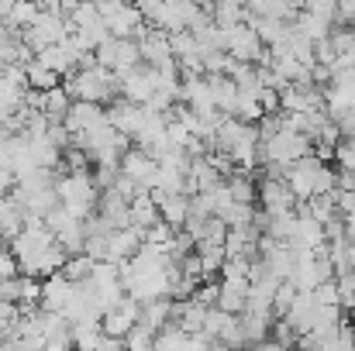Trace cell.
Returning a JSON list of instances; mask_svg holds the SVG:
<instances>
[{"instance_id": "cell-1", "label": "cell", "mask_w": 355, "mask_h": 351, "mask_svg": "<svg viewBox=\"0 0 355 351\" xmlns=\"http://www.w3.org/2000/svg\"><path fill=\"white\" fill-rule=\"evenodd\" d=\"M62 90L69 93L73 104H97V107H111L118 100V76L90 66V69H76L73 76L62 80Z\"/></svg>"}, {"instance_id": "cell-2", "label": "cell", "mask_w": 355, "mask_h": 351, "mask_svg": "<svg viewBox=\"0 0 355 351\" xmlns=\"http://www.w3.org/2000/svg\"><path fill=\"white\" fill-rule=\"evenodd\" d=\"M55 200H59V207H62L73 221L83 224V221H90V217L97 214L101 193H97L90 172H59V176H55Z\"/></svg>"}, {"instance_id": "cell-3", "label": "cell", "mask_w": 355, "mask_h": 351, "mask_svg": "<svg viewBox=\"0 0 355 351\" xmlns=\"http://www.w3.org/2000/svg\"><path fill=\"white\" fill-rule=\"evenodd\" d=\"M97 14L107 28V38H118V42H135L141 31H145V21L138 14L135 3H118V0H101L97 3Z\"/></svg>"}, {"instance_id": "cell-4", "label": "cell", "mask_w": 355, "mask_h": 351, "mask_svg": "<svg viewBox=\"0 0 355 351\" xmlns=\"http://www.w3.org/2000/svg\"><path fill=\"white\" fill-rule=\"evenodd\" d=\"M118 172L138 190V193H152L155 190V176H159V162L152 155H145L141 148H128L118 162Z\"/></svg>"}, {"instance_id": "cell-5", "label": "cell", "mask_w": 355, "mask_h": 351, "mask_svg": "<svg viewBox=\"0 0 355 351\" xmlns=\"http://www.w3.org/2000/svg\"><path fill=\"white\" fill-rule=\"evenodd\" d=\"M155 90H159V76L148 66H138V69L118 76V100H124V104L148 107V100L155 97Z\"/></svg>"}, {"instance_id": "cell-6", "label": "cell", "mask_w": 355, "mask_h": 351, "mask_svg": "<svg viewBox=\"0 0 355 351\" xmlns=\"http://www.w3.org/2000/svg\"><path fill=\"white\" fill-rule=\"evenodd\" d=\"M138 317H141V307L135 303V300H121L114 303L111 310H104L101 314V334L104 338H111V341H124L128 338V331H135L138 327Z\"/></svg>"}, {"instance_id": "cell-7", "label": "cell", "mask_w": 355, "mask_h": 351, "mask_svg": "<svg viewBox=\"0 0 355 351\" xmlns=\"http://www.w3.org/2000/svg\"><path fill=\"white\" fill-rule=\"evenodd\" d=\"M255 190H259V197H255V207H259L266 217L297 210V200L290 197V190H286V183H283V179L262 176V179H255Z\"/></svg>"}, {"instance_id": "cell-8", "label": "cell", "mask_w": 355, "mask_h": 351, "mask_svg": "<svg viewBox=\"0 0 355 351\" xmlns=\"http://www.w3.org/2000/svg\"><path fill=\"white\" fill-rule=\"evenodd\" d=\"M135 42H138V52H141V66H148V69H162V66H169V62H173L169 35H166V31H159V28H148V24H145V31H141Z\"/></svg>"}, {"instance_id": "cell-9", "label": "cell", "mask_w": 355, "mask_h": 351, "mask_svg": "<svg viewBox=\"0 0 355 351\" xmlns=\"http://www.w3.org/2000/svg\"><path fill=\"white\" fill-rule=\"evenodd\" d=\"M45 69H52L59 80H66V76H73L76 69H80V52H76V45L66 38V42H59V45H49V48H42L38 55H35Z\"/></svg>"}, {"instance_id": "cell-10", "label": "cell", "mask_w": 355, "mask_h": 351, "mask_svg": "<svg viewBox=\"0 0 355 351\" xmlns=\"http://www.w3.org/2000/svg\"><path fill=\"white\" fill-rule=\"evenodd\" d=\"M73 282L62 276V272H55V276H49V279H42V296H38V310H45V314H59L62 317V310H66V303H69V296H73Z\"/></svg>"}, {"instance_id": "cell-11", "label": "cell", "mask_w": 355, "mask_h": 351, "mask_svg": "<svg viewBox=\"0 0 355 351\" xmlns=\"http://www.w3.org/2000/svg\"><path fill=\"white\" fill-rule=\"evenodd\" d=\"M107 124H111L118 134H124L128 141H135L138 131H141V124H145V107H135V104L114 100V104L107 107Z\"/></svg>"}, {"instance_id": "cell-12", "label": "cell", "mask_w": 355, "mask_h": 351, "mask_svg": "<svg viewBox=\"0 0 355 351\" xmlns=\"http://www.w3.org/2000/svg\"><path fill=\"white\" fill-rule=\"evenodd\" d=\"M141 241H145V237H141L138 228L111 231L107 234V255H104V262H111V265H124V262H131V258L138 255Z\"/></svg>"}, {"instance_id": "cell-13", "label": "cell", "mask_w": 355, "mask_h": 351, "mask_svg": "<svg viewBox=\"0 0 355 351\" xmlns=\"http://www.w3.org/2000/svg\"><path fill=\"white\" fill-rule=\"evenodd\" d=\"M104 120H107V107H97V104H73L69 114H66V120H62V127L76 138V134H87V131L101 127Z\"/></svg>"}, {"instance_id": "cell-14", "label": "cell", "mask_w": 355, "mask_h": 351, "mask_svg": "<svg viewBox=\"0 0 355 351\" xmlns=\"http://www.w3.org/2000/svg\"><path fill=\"white\" fill-rule=\"evenodd\" d=\"M155 207H159V221L169 224L173 231H183V224L190 221V197L176 193V197H162V193H152Z\"/></svg>"}, {"instance_id": "cell-15", "label": "cell", "mask_w": 355, "mask_h": 351, "mask_svg": "<svg viewBox=\"0 0 355 351\" xmlns=\"http://www.w3.org/2000/svg\"><path fill=\"white\" fill-rule=\"evenodd\" d=\"M248 300V279H218V310L241 317Z\"/></svg>"}, {"instance_id": "cell-16", "label": "cell", "mask_w": 355, "mask_h": 351, "mask_svg": "<svg viewBox=\"0 0 355 351\" xmlns=\"http://www.w3.org/2000/svg\"><path fill=\"white\" fill-rule=\"evenodd\" d=\"M128 224L138 231H148L152 224H159V207L152 200V193H135L128 204Z\"/></svg>"}, {"instance_id": "cell-17", "label": "cell", "mask_w": 355, "mask_h": 351, "mask_svg": "<svg viewBox=\"0 0 355 351\" xmlns=\"http://www.w3.org/2000/svg\"><path fill=\"white\" fill-rule=\"evenodd\" d=\"M207 87H211V100H214V111L221 117H235L238 107V87L228 76H207Z\"/></svg>"}, {"instance_id": "cell-18", "label": "cell", "mask_w": 355, "mask_h": 351, "mask_svg": "<svg viewBox=\"0 0 355 351\" xmlns=\"http://www.w3.org/2000/svg\"><path fill=\"white\" fill-rule=\"evenodd\" d=\"M24 221H28L24 207H21L14 197H3V200H0V237H3L7 244H10V241L21 234Z\"/></svg>"}, {"instance_id": "cell-19", "label": "cell", "mask_w": 355, "mask_h": 351, "mask_svg": "<svg viewBox=\"0 0 355 351\" xmlns=\"http://www.w3.org/2000/svg\"><path fill=\"white\" fill-rule=\"evenodd\" d=\"M138 324H141L145 331L159 334L166 324H173V300H169V296H162V300H152V303H145V307H141V317H138Z\"/></svg>"}, {"instance_id": "cell-20", "label": "cell", "mask_w": 355, "mask_h": 351, "mask_svg": "<svg viewBox=\"0 0 355 351\" xmlns=\"http://www.w3.org/2000/svg\"><path fill=\"white\" fill-rule=\"evenodd\" d=\"M193 255H197V262H200V272H204V279H214V276H221V269H225V262H228V255H225V244H211V241L197 244V248H193Z\"/></svg>"}, {"instance_id": "cell-21", "label": "cell", "mask_w": 355, "mask_h": 351, "mask_svg": "<svg viewBox=\"0 0 355 351\" xmlns=\"http://www.w3.org/2000/svg\"><path fill=\"white\" fill-rule=\"evenodd\" d=\"M69 107H73V100H69V93L62 90V83H59L55 90L42 93V117H45L49 124H62L66 114H69Z\"/></svg>"}, {"instance_id": "cell-22", "label": "cell", "mask_w": 355, "mask_h": 351, "mask_svg": "<svg viewBox=\"0 0 355 351\" xmlns=\"http://www.w3.org/2000/svg\"><path fill=\"white\" fill-rule=\"evenodd\" d=\"M62 80L52 73V69H45L38 59H31L28 66H24V87L28 90H35V93H49V90H55Z\"/></svg>"}, {"instance_id": "cell-23", "label": "cell", "mask_w": 355, "mask_h": 351, "mask_svg": "<svg viewBox=\"0 0 355 351\" xmlns=\"http://www.w3.org/2000/svg\"><path fill=\"white\" fill-rule=\"evenodd\" d=\"M241 334H245V348H255L262 341H269V327H272V317H259V314H241Z\"/></svg>"}, {"instance_id": "cell-24", "label": "cell", "mask_w": 355, "mask_h": 351, "mask_svg": "<svg viewBox=\"0 0 355 351\" xmlns=\"http://www.w3.org/2000/svg\"><path fill=\"white\" fill-rule=\"evenodd\" d=\"M69 338H73V351H97L101 341H104L101 324H94V321L73 324V327H69Z\"/></svg>"}, {"instance_id": "cell-25", "label": "cell", "mask_w": 355, "mask_h": 351, "mask_svg": "<svg viewBox=\"0 0 355 351\" xmlns=\"http://www.w3.org/2000/svg\"><path fill=\"white\" fill-rule=\"evenodd\" d=\"M38 10H42V3H10V14H7L3 28L14 31V35H21L24 28H31V21L38 17Z\"/></svg>"}, {"instance_id": "cell-26", "label": "cell", "mask_w": 355, "mask_h": 351, "mask_svg": "<svg viewBox=\"0 0 355 351\" xmlns=\"http://www.w3.org/2000/svg\"><path fill=\"white\" fill-rule=\"evenodd\" d=\"M94 258H87L83 251L80 255H69L66 258V265H62V276L73 282V286H83V282H90V276H94Z\"/></svg>"}, {"instance_id": "cell-27", "label": "cell", "mask_w": 355, "mask_h": 351, "mask_svg": "<svg viewBox=\"0 0 355 351\" xmlns=\"http://www.w3.org/2000/svg\"><path fill=\"white\" fill-rule=\"evenodd\" d=\"M211 21L218 28H232V24H245V3L225 0V3H211Z\"/></svg>"}, {"instance_id": "cell-28", "label": "cell", "mask_w": 355, "mask_h": 351, "mask_svg": "<svg viewBox=\"0 0 355 351\" xmlns=\"http://www.w3.org/2000/svg\"><path fill=\"white\" fill-rule=\"evenodd\" d=\"M335 289H338V307L342 314H355V272H338L335 276Z\"/></svg>"}, {"instance_id": "cell-29", "label": "cell", "mask_w": 355, "mask_h": 351, "mask_svg": "<svg viewBox=\"0 0 355 351\" xmlns=\"http://www.w3.org/2000/svg\"><path fill=\"white\" fill-rule=\"evenodd\" d=\"M262 104L255 100V93H238V107H235V120H241V124H259L262 120Z\"/></svg>"}, {"instance_id": "cell-30", "label": "cell", "mask_w": 355, "mask_h": 351, "mask_svg": "<svg viewBox=\"0 0 355 351\" xmlns=\"http://www.w3.org/2000/svg\"><path fill=\"white\" fill-rule=\"evenodd\" d=\"M190 303H193V307H200V310H214V307H218V279L200 282V286L190 293Z\"/></svg>"}, {"instance_id": "cell-31", "label": "cell", "mask_w": 355, "mask_h": 351, "mask_svg": "<svg viewBox=\"0 0 355 351\" xmlns=\"http://www.w3.org/2000/svg\"><path fill=\"white\" fill-rule=\"evenodd\" d=\"M187 341V331H180L176 324H166L159 334H155V351H180Z\"/></svg>"}, {"instance_id": "cell-32", "label": "cell", "mask_w": 355, "mask_h": 351, "mask_svg": "<svg viewBox=\"0 0 355 351\" xmlns=\"http://www.w3.org/2000/svg\"><path fill=\"white\" fill-rule=\"evenodd\" d=\"M121 345H124V351H155V334L138 324L135 331H128V338Z\"/></svg>"}, {"instance_id": "cell-33", "label": "cell", "mask_w": 355, "mask_h": 351, "mask_svg": "<svg viewBox=\"0 0 355 351\" xmlns=\"http://www.w3.org/2000/svg\"><path fill=\"white\" fill-rule=\"evenodd\" d=\"M335 0H311V3H304L300 10L304 14H311V17H321V21H328V24H335Z\"/></svg>"}, {"instance_id": "cell-34", "label": "cell", "mask_w": 355, "mask_h": 351, "mask_svg": "<svg viewBox=\"0 0 355 351\" xmlns=\"http://www.w3.org/2000/svg\"><path fill=\"white\" fill-rule=\"evenodd\" d=\"M311 300H314V307H338V289H335V279L321 282V286L311 293ZM338 310H342V307H338Z\"/></svg>"}, {"instance_id": "cell-35", "label": "cell", "mask_w": 355, "mask_h": 351, "mask_svg": "<svg viewBox=\"0 0 355 351\" xmlns=\"http://www.w3.org/2000/svg\"><path fill=\"white\" fill-rule=\"evenodd\" d=\"M17 276H21L17 258L10 255V248H0V282H10V279H17Z\"/></svg>"}, {"instance_id": "cell-36", "label": "cell", "mask_w": 355, "mask_h": 351, "mask_svg": "<svg viewBox=\"0 0 355 351\" xmlns=\"http://www.w3.org/2000/svg\"><path fill=\"white\" fill-rule=\"evenodd\" d=\"M248 269H252L248 258H228L218 279H248Z\"/></svg>"}, {"instance_id": "cell-37", "label": "cell", "mask_w": 355, "mask_h": 351, "mask_svg": "<svg viewBox=\"0 0 355 351\" xmlns=\"http://www.w3.org/2000/svg\"><path fill=\"white\" fill-rule=\"evenodd\" d=\"M38 351H73V338H69V331H66V334H59V338H49Z\"/></svg>"}, {"instance_id": "cell-38", "label": "cell", "mask_w": 355, "mask_h": 351, "mask_svg": "<svg viewBox=\"0 0 355 351\" xmlns=\"http://www.w3.org/2000/svg\"><path fill=\"white\" fill-rule=\"evenodd\" d=\"M342 228H345V241H355V214L342 217Z\"/></svg>"}, {"instance_id": "cell-39", "label": "cell", "mask_w": 355, "mask_h": 351, "mask_svg": "<svg viewBox=\"0 0 355 351\" xmlns=\"http://www.w3.org/2000/svg\"><path fill=\"white\" fill-rule=\"evenodd\" d=\"M7 338H10V327H7V324H3V321H0V345H3V341H7Z\"/></svg>"}, {"instance_id": "cell-40", "label": "cell", "mask_w": 355, "mask_h": 351, "mask_svg": "<svg viewBox=\"0 0 355 351\" xmlns=\"http://www.w3.org/2000/svg\"><path fill=\"white\" fill-rule=\"evenodd\" d=\"M211 351H232V348H225V345H214V348H211Z\"/></svg>"}]
</instances>
